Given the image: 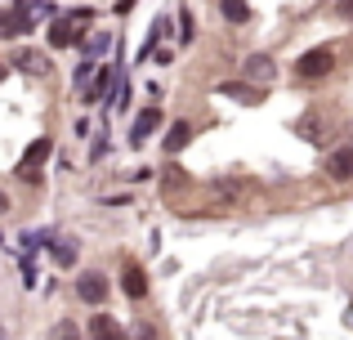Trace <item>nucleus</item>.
<instances>
[{"label":"nucleus","mask_w":353,"mask_h":340,"mask_svg":"<svg viewBox=\"0 0 353 340\" xmlns=\"http://www.w3.org/2000/svg\"><path fill=\"white\" fill-rule=\"evenodd\" d=\"M50 152H54V143L45 139V134H41V139H36L32 148L23 152V161H18V179L36 183V179H41V166H45V157H50Z\"/></svg>","instance_id":"1"},{"label":"nucleus","mask_w":353,"mask_h":340,"mask_svg":"<svg viewBox=\"0 0 353 340\" xmlns=\"http://www.w3.org/2000/svg\"><path fill=\"white\" fill-rule=\"evenodd\" d=\"M331 68H336V54H331V50H309L300 63H295V77H304V81H318V77H327Z\"/></svg>","instance_id":"2"},{"label":"nucleus","mask_w":353,"mask_h":340,"mask_svg":"<svg viewBox=\"0 0 353 340\" xmlns=\"http://www.w3.org/2000/svg\"><path fill=\"white\" fill-rule=\"evenodd\" d=\"M77 296L85 300V305H103L108 300V278L103 273H81L77 278Z\"/></svg>","instance_id":"3"},{"label":"nucleus","mask_w":353,"mask_h":340,"mask_svg":"<svg viewBox=\"0 0 353 340\" xmlns=\"http://www.w3.org/2000/svg\"><path fill=\"white\" fill-rule=\"evenodd\" d=\"M241 72H246L250 81H259V86H268V81L277 77V68H273V59H268V54H250V59H246V68H241Z\"/></svg>","instance_id":"4"},{"label":"nucleus","mask_w":353,"mask_h":340,"mask_svg":"<svg viewBox=\"0 0 353 340\" xmlns=\"http://www.w3.org/2000/svg\"><path fill=\"white\" fill-rule=\"evenodd\" d=\"M157 126H161V112H157V108H143V112L134 117V130H130V143H143L148 134L157 130Z\"/></svg>","instance_id":"5"},{"label":"nucleus","mask_w":353,"mask_h":340,"mask_svg":"<svg viewBox=\"0 0 353 340\" xmlns=\"http://www.w3.org/2000/svg\"><path fill=\"white\" fill-rule=\"evenodd\" d=\"M327 174L331 179H353V148H336L327 157Z\"/></svg>","instance_id":"6"},{"label":"nucleus","mask_w":353,"mask_h":340,"mask_svg":"<svg viewBox=\"0 0 353 340\" xmlns=\"http://www.w3.org/2000/svg\"><path fill=\"white\" fill-rule=\"evenodd\" d=\"M72 41H81V27H72L68 18H63V23H54V27H50V45H54V50H68Z\"/></svg>","instance_id":"7"},{"label":"nucleus","mask_w":353,"mask_h":340,"mask_svg":"<svg viewBox=\"0 0 353 340\" xmlns=\"http://www.w3.org/2000/svg\"><path fill=\"white\" fill-rule=\"evenodd\" d=\"M121 287H125V296H130V300H143V291H148L143 269H134V264H130V269L121 273Z\"/></svg>","instance_id":"8"},{"label":"nucleus","mask_w":353,"mask_h":340,"mask_svg":"<svg viewBox=\"0 0 353 340\" xmlns=\"http://www.w3.org/2000/svg\"><path fill=\"white\" fill-rule=\"evenodd\" d=\"M90 340H121V327L108 314H94V323H90Z\"/></svg>","instance_id":"9"},{"label":"nucleus","mask_w":353,"mask_h":340,"mask_svg":"<svg viewBox=\"0 0 353 340\" xmlns=\"http://www.w3.org/2000/svg\"><path fill=\"white\" fill-rule=\"evenodd\" d=\"M219 94H224V99H237V103H259V99H264V94H259L255 86H237V81H228V86H219Z\"/></svg>","instance_id":"10"},{"label":"nucleus","mask_w":353,"mask_h":340,"mask_svg":"<svg viewBox=\"0 0 353 340\" xmlns=\"http://www.w3.org/2000/svg\"><path fill=\"white\" fill-rule=\"evenodd\" d=\"M241 192H246V183H237V179L215 183V201H219V206H237V201H241Z\"/></svg>","instance_id":"11"},{"label":"nucleus","mask_w":353,"mask_h":340,"mask_svg":"<svg viewBox=\"0 0 353 340\" xmlns=\"http://www.w3.org/2000/svg\"><path fill=\"white\" fill-rule=\"evenodd\" d=\"M188 139H192V126H188V121H174V126H170V134H165V152L174 157V152H179Z\"/></svg>","instance_id":"12"},{"label":"nucleus","mask_w":353,"mask_h":340,"mask_svg":"<svg viewBox=\"0 0 353 340\" xmlns=\"http://www.w3.org/2000/svg\"><path fill=\"white\" fill-rule=\"evenodd\" d=\"M27 27H32L27 14H0V36H23Z\"/></svg>","instance_id":"13"},{"label":"nucleus","mask_w":353,"mask_h":340,"mask_svg":"<svg viewBox=\"0 0 353 340\" xmlns=\"http://www.w3.org/2000/svg\"><path fill=\"white\" fill-rule=\"evenodd\" d=\"M224 18H228V23H246V18H250L246 0H224Z\"/></svg>","instance_id":"14"},{"label":"nucleus","mask_w":353,"mask_h":340,"mask_svg":"<svg viewBox=\"0 0 353 340\" xmlns=\"http://www.w3.org/2000/svg\"><path fill=\"white\" fill-rule=\"evenodd\" d=\"M108 45H112V36H108V32H99V36H94V41H90V45H85V59H99V54H103V50H108Z\"/></svg>","instance_id":"15"},{"label":"nucleus","mask_w":353,"mask_h":340,"mask_svg":"<svg viewBox=\"0 0 353 340\" xmlns=\"http://www.w3.org/2000/svg\"><path fill=\"white\" fill-rule=\"evenodd\" d=\"M18 63H23L27 72H45V68H50V63H45L41 54H18Z\"/></svg>","instance_id":"16"},{"label":"nucleus","mask_w":353,"mask_h":340,"mask_svg":"<svg viewBox=\"0 0 353 340\" xmlns=\"http://www.w3.org/2000/svg\"><path fill=\"white\" fill-rule=\"evenodd\" d=\"M54 340H81L77 323H59V327H54Z\"/></svg>","instance_id":"17"},{"label":"nucleus","mask_w":353,"mask_h":340,"mask_svg":"<svg viewBox=\"0 0 353 340\" xmlns=\"http://www.w3.org/2000/svg\"><path fill=\"white\" fill-rule=\"evenodd\" d=\"M300 134H304L309 143H322V126H318V121H304V126H300Z\"/></svg>","instance_id":"18"},{"label":"nucleus","mask_w":353,"mask_h":340,"mask_svg":"<svg viewBox=\"0 0 353 340\" xmlns=\"http://www.w3.org/2000/svg\"><path fill=\"white\" fill-rule=\"evenodd\" d=\"M54 260H59V264H72V260H77V251H72L68 242H59V246H54Z\"/></svg>","instance_id":"19"},{"label":"nucleus","mask_w":353,"mask_h":340,"mask_svg":"<svg viewBox=\"0 0 353 340\" xmlns=\"http://www.w3.org/2000/svg\"><path fill=\"white\" fill-rule=\"evenodd\" d=\"M130 340H157V332L148 323H134V332H130Z\"/></svg>","instance_id":"20"},{"label":"nucleus","mask_w":353,"mask_h":340,"mask_svg":"<svg viewBox=\"0 0 353 340\" xmlns=\"http://www.w3.org/2000/svg\"><path fill=\"white\" fill-rule=\"evenodd\" d=\"M336 9H340V18H353V0H340Z\"/></svg>","instance_id":"21"},{"label":"nucleus","mask_w":353,"mask_h":340,"mask_svg":"<svg viewBox=\"0 0 353 340\" xmlns=\"http://www.w3.org/2000/svg\"><path fill=\"white\" fill-rule=\"evenodd\" d=\"M5 210H9V197H5V192H0V215H5Z\"/></svg>","instance_id":"22"},{"label":"nucleus","mask_w":353,"mask_h":340,"mask_svg":"<svg viewBox=\"0 0 353 340\" xmlns=\"http://www.w3.org/2000/svg\"><path fill=\"white\" fill-rule=\"evenodd\" d=\"M0 81H5V63H0Z\"/></svg>","instance_id":"23"},{"label":"nucleus","mask_w":353,"mask_h":340,"mask_svg":"<svg viewBox=\"0 0 353 340\" xmlns=\"http://www.w3.org/2000/svg\"><path fill=\"white\" fill-rule=\"evenodd\" d=\"M0 340H5V327H0Z\"/></svg>","instance_id":"24"},{"label":"nucleus","mask_w":353,"mask_h":340,"mask_svg":"<svg viewBox=\"0 0 353 340\" xmlns=\"http://www.w3.org/2000/svg\"><path fill=\"white\" fill-rule=\"evenodd\" d=\"M0 242H5V237H0Z\"/></svg>","instance_id":"25"}]
</instances>
